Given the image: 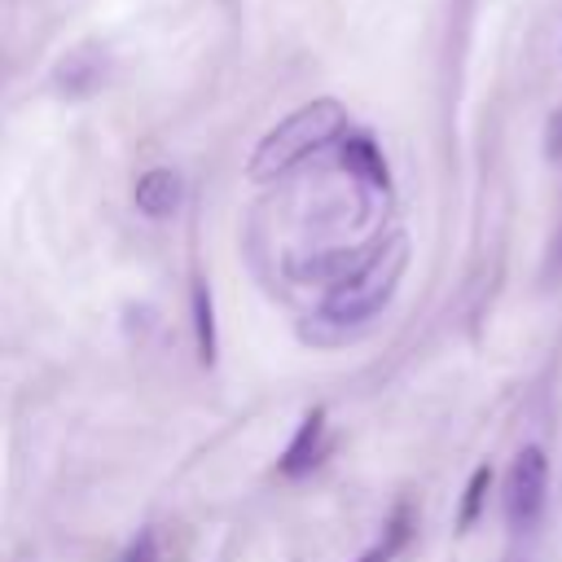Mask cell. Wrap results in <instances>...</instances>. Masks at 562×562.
Listing matches in <instances>:
<instances>
[{
    "label": "cell",
    "instance_id": "cell-1",
    "mask_svg": "<svg viewBox=\"0 0 562 562\" xmlns=\"http://www.w3.org/2000/svg\"><path fill=\"white\" fill-rule=\"evenodd\" d=\"M408 268V237H391L382 241L373 255H364L347 277H338V285L325 294L321 312L338 325H360L369 316H378L391 294L400 290V277Z\"/></svg>",
    "mask_w": 562,
    "mask_h": 562
},
{
    "label": "cell",
    "instance_id": "cell-2",
    "mask_svg": "<svg viewBox=\"0 0 562 562\" xmlns=\"http://www.w3.org/2000/svg\"><path fill=\"white\" fill-rule=\"evenodd\" d=\"M342 123H347V114H342V105L329 101V97H321V101L294 110L285 123H277V127L259 140L250 171H255L259 180L290 171L294 162H303L307 154H316L321 145H329V140L342 132Z\"/></svg>",
    "mask_w": 562,
    "mask_h": 562
},
{
    "label": "cell",
    "instance_id": "cell-3",
    "mask_svg": "<svg viewBox=\"0 0 562 562\" xmlns=\"http://www.w3.org/2000/svg\"><path fill=\"white\" fill-rule=\"evenodd\" d=\"M544 496H549V457L540 443L518 448V457L509 461V479H505V518L514 531L536 527V518L544 514Z\"/></svg>",
    "mask_w": 562,
    "mask_h": 562
},
{
    "label": "cell",
    "instance_id": "cell-4",
    "mask_svg": "<svg viewBox=\"0 0 562 562\" xmlns=\"http://www.w3.org/2000/svg\"><path fill=\"white\" fill-rule=\"evenodd\" d=\"M180 193H184V184H180V176L171 167H154V171H145L136 180V206L149 220H167L180 206Z\"/></svg>",
    "mask_w": 562,
    "mask_h": 562
},
{
    "label": "cell",
    "instance_id": "cell-5",
    "mask_svg": "<svg viewBox=\"0 0 562 562\" xmlns=\"http://www.w3.org/2000/svg\"><path fill=\"white\" fill-rule=\"evenodd\" d=\"M321 435H325V417H321V413H307V417H303V426H299V435H294V439H290V448L281 452V474H290V479L307 474V470L316 465Z\"/></svg>",
    "mask_w": 562,
    "mask_h": 562
},
{
    "label": "cell",
    "instance_id": "cell-6",
    "mask_svg": "<svg viewBox=\"0 0 562 562\" xmlns=\"http://www.w3.org/2000/svg\"><path fill=\"white\" fill-rule=\"evenodd\" d=\"M342 162H347L351 176H360V180L373 184V189H386V184H391L386 158H382V149H378L369 136H347V145H342Z\"/></svg>",
    "mask_w": 562,
    "mask_h": 562
},
{
    "label": "cell",
    "instance_id": "cell-7",
    "mask_svg": "<svg viewBox=\"0 0 562 562\" xmlns=\"http://www.w3.org/2000/svg\"><path fill=\"white\" fill-rule=\"evenodd\" d=\"M57 79L66 83V92H88V88L101 79V61H97L88 48H83V53H70V57L61 61Z\"/></svg>",
    "mask_w": 562,
    "mask_h": 562
},
{
    "label": "cell",
    "instance_id": "cell-8",
    "mask_svg": "<svg viewBox=\"0 0 562 562\" xmlns=\"http://www.w3.org/2000/svg\"><path fill=\"white\" fill-rule=\"evenodd\" d=\"M193 329H198V356L211 364L215 360V312L206 285H193Z\"/></svg>",
    "mask_w": 562,
    "mask_h": 562
},
{
    "label": "cell",
    "instance_id": "cell-9",
    "mask_svg": "<svg viewBox=\"0 0 562 562\" xmlns=\"http://www.w3.org/2000/svg\"><path fill=\"white\" fill-rule=\"evenodd\" d=\"M408 531H413V527H408V509H395V518L386 522V536H382V540H378L360 562H391V558L408 544Z\"/></svg>",
    "mask_w": 562,
    "mask_h": 562
},
{
    "label": "cell",
    "instance_id": "cell-10",
    "mask_svg": "<svg viewBox=\"0 0 562 562\" xmlns=\"http://www.w3.org/2000/svg\"><path fill=\"white\" fill-rule=\"evenodd\" d=\"M487 483H492V465H479V470L470 474L465 492H461V509H457V527H461V531H465V527L479 518V509H483V496H487Z\"/></svg>",
    "mask_w": 562,
    "mask_h": 562
},
{
    "label": "cell",
    "instance_id": "cell-11",
    "mask_svg": "<svg viewBox=\"0 0 562 562\" xmlns=\"http://www.w3.org/2000/svg\"><path fill=\"white\" fill-rule=\"evenodd\" d=\"M123 562H158V540H154V531H145L132 549H127V558Z\"/></svg>",
    "mask_w": 562,
    "mask_h": 562
}]
</instances>
